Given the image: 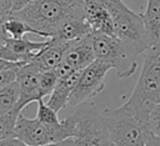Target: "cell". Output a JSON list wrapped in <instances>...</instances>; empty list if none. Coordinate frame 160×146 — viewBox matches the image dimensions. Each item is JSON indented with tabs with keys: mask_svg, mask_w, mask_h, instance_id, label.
<instances>
[{
	"mask_svg": "<svg viewBox=\"0 0 160 146\" xmlns=\"http://www.w3.org/2000/svg\"><path fill=\"white\" fill-rule=\"evenodd\" d=\"M142 55V69L128 101L154 106L160 104V46L149 47Z\"/></svg>",
	"mask_w": 160,
	"mask_h": 146,
	"instance_id": "cell-7",
	"label": "cell"
},
{
	"mask_svg": "<svg viewBox=\"0 0 160 146\" xmlns=\"http://www.w3.org/2000/svg\"><path fill=\"white\" fill-rule=\"evenodd\" d=\"M12 14L34 27L40 36L50 39L69 20L85 17V9L84 0H34Z\"/></svg>",
	"mask_w": 160,
	"mask_h": 146,
	"instance_id": "cell-2",
	"label": "cell"
},
{
	"mask_svg": "<svg viewBox=\"0 0 160 146\" xmlns=\"http://www.w3.org/2000/svg\"><path fill=\"white\" fill-rule=\"evenodd\" d=\"M32 1L34 0H12V12L21 10L22 7H25L26 5H29Z\"/></svg>",
	"mask_w": 160,
	"mask_h": 146,
	"instance_id": "cell-24",
	"label": "cell"
},
{
	"mask_svg": "<svg viewBox=\"0 0 160 146\" xmlns=\"http://www.w3.org/2000/svg\"><path fill=\"white\" fill-rule=\"evenodd\" d=\"M42 146H78L74 137H70V139H66V140H62V141H59V142H54V144H48V145H42Z\"/></svg>",
	"mask_w": 160,
	"mask_h": 146,
	"instance_id": "cell-25",
	"label": "cell"
},
{
	"mask_svg": "<svg viewBox=\"0 0 160 146\" xmlns=\"http://www.w3.org/2000/svg\"><path fill=\"white\" fill-rule=\"evenodd\" d=\"M42 71L36 66L35 62H28L25 64L18 75V82L20 85V99L15 106L19 111H22V109L29 105L32 101H39L40 99H44L40 92V80H41Z\"/></svg>",
	"mask_w": 160,
	"mask_h": 146,
	"instance_id": "cell-11",
	"label": "cell"
},
{
	"mask_svg": "<svg viewBox=\"0 0 160 146\" xmlns=\"http://www.w3.org/2000/svg\"><path fill=\"white\" fill-rule=\"evenodd\" d=\"M110 69H114L112 64L96 59L89 66L81 70L80 77L72 90L69 106L75 107L82 102L90 101V99L101 92L105 86L104 77Z\"/></svg>",
	"mask_w": 160,
	"mask_h": 146,
	"instance_id": "cell-8",
	"label": "cell"
},
{
	"mask_svg": "<svg viewBox=\"0 0 160 146\" xmlns=\"http://www.w3.org/2000/svg\"><path fill=\"white\" fill-rule=\"evenodd\" d=\"M25 64L28 62H18L0 59V86L16 81L19 71Z\"/></svg>",
	"mask_w": 160,
	"mask_h": 146,
	"instance_id": "cell-19",
	"label": "cell"
},
{
	"mask_svg": "<svg viewBox=\"0 0 160 146\" xmlns=\"http://www.w3.org/2000/svg\"><path fill=\"white\" fill-rule=\"evenodd\" d=\"M72 42L74 41H65L58 37H50L48 46L35 56L32 62H35L42 72L54 70L62 61L66 50Z\"/></svg>",
	"mask_w": 160,
	"mask_h": 146,
	"instance_id": "cell-13",
	"label": "cell"
},
{
	"mask_svg": "<svg viewBox=\"0 0 160 146\" xmlns=\"http://www.w3.org/2000/svg\"><path fill=\"white\" fill-rule=\"evenodd\" d=\"M75 135V124L70 116H66L58 125H50L40 121L38 117L28 119L24 115L19 116L15 136L24 141L28 146H42L59 142Z\"/></svg>",
	"mask_w": 160,
	"mask_h": 146,
	"instance_id": "cell-5",
	"label": "cell"
},
{
	"mask_svg": "<svg viewBox=\"0 0 160 146\" xmlns=\"http://www.w3.org/2000/svg\"><path fill=\"white\" fill-rule=\"evenodd\" d=\"M90 39L95 57L112 64L119 79H128L134 75L138 69L136 57L141 55L135 47L114 35L102 32H91Z\"/></svg>",
	"mask_w": 160,
	"mask_h": 146,
	"instance_id": "cell-4",
	"label": "cell"
},
{
	"mask_svg": "<svg viewBox=\"0 0 160 146\" xmlns=\"http://www.w3.org/2000/svg\"><path fill=\"white\" fill-rule=\"evenodd\" d=\"M20 99V85L18 81L0 86V115L12 110Z\"/></svg>",
	"mask_w": 160,
	"mask_h": 146,
	"instance_id": "cell-18",
	"label": "cell"
},
{
	"mask_svg": "<svg viewBox=\"0 0 160 146\" xmlns=\"http://www.w3.org/2000/svg\"><path fill=\"white\" fill-rule=\"evenodd\" d=\"M84 9L85 19L92 32L114 35L112 17L104 0H84Z\"/></svg>",
	"mask_w": 160,
	"mask_h": 146,
	"instance_id": "cell-12",
	"label": "cell"
},
{
	"mask_svg": "<svg viewBox=\"0 0 160 146\" xmlns=\"http://www.w3.org/2000/svg\"><path fill=\"white\" fill-rule=\"evenodd\" d=\"M59 81V77L56 76L55 71L54 70H50V71H44L41 74V80H40V92L44 96L46 95H50L51 91L54 90V87L56 86Z\"/></svg>",
	"mask_w": 160,
	"mask_h": 146,
	"instance_id": "cell-21",
	"label": "cell"
},
{
	"mask_svg": "<svg viewBox=\"0 0 160 146\" xmlns=\"http://www.w3.org/2000/svg\"><path fill=\"white\" fill-rule=\"evenodd\" d=\"M146 146H160V136L154 134V136L150 139V141H149V144Z\"/></svg>",
	"mask_w": 160,
	"mask_h": 146,
	"instance_id": "cell-26",
	"label": "cell"
},
{
	"mask_svg": "<svg viewBox=\"0 0 160 146\" xmlns=\"http://www.w3.org/2000/svg\"><path fill=\"white\" fill-rule=\"evenodd\" d=\"M80 74H81V71H76L66 77L59 79L56 86L49 95V100L46 101V104L51 109H54L55 111L59 112L60 110L69 106V101H70L72 90L80 77Z\"/></svg>",
	"mask_w": 160,
	"mask_h": 146,
	"instance_id": "cell-14",
	"label": "cell"
},
{
	"mask_svg": "<svg viewBox=\"0 0 160 146\" xmlns=\"http://www.w3.org/2000/svg\"><path fill=\"white\" fill-rule=\"evenodd\" d=\"M110 10L114 22V35L124 42L144 54L149 47V40L142 15L130 10L121 0H104Z\"/></svg>",
	"mask_w": 160,
	"mask_h": 146,
	"instance_id": "cell-6",
	"label": "cell"
},
{
	"mask_svg": "<svg viewBox=\"0 0 160 146\" xmlns=\"http://www.w3.org/2000/svg\"><path fill=\"white\" fill-rule=\"evenodd\" d=\"M152 106L132 104L126 100L116 109H105L111 139L116 146H146L154 132L150 126Z\"/></svg>",
	"mask_w": 160,
	"mask_h": 146,
	"instance_id": "cell-1",
	"label": "cell"
},
{
	"mask_svg": "<svg viewBox=\"0 0 160 146\" xmlns=\"http://www.w3.org/2000/svg\"><path fill=\"white\" fill-rule=\"evenodd\" d=\"M74 109L69 116L75 124L74 140L78 146H116L104 112L92 102L86 101Z\"/></svg>",
	"mask_w": 160,
	"mask_h": 146,
	"instance_id": "cell-3",
	"label": "cell"
},
{
	"mask_svg": "<svg viewBox=\"0 0 160 146\" xmlns=\"http://www.w3.org/2000/svg\"><path fill=\"white\" fill-rule=\"evenodd\" d=\"M0 146H28L24 141H21L19 137L12 136L8 139H0Z\"/></svg>",
	"mask_w": 160,
	"mask_h": 146,
	"instance_id": "cell-23",
	"label": "cell"
},
{
	"mask_svg": "<svg viewBox=\"0 0 160 146\" xmlns=\"http://www.w3.org/2000/svg\"><path fill=\"white\" fill-rule=\"evenodd\" d=\"M36 117L45 122V124H50V125H58L61 122V120L58 117V111H55L54 109H51L46 102H44L42 99H40L38 101V114Z\"/></svg>",
	"mask_w": 160,
	"mask_h": 146,
	"instance_id": "cell-20",
	"label": "cell"
},
{
	"mask_svg": "<svg viewBox=\"0 0 160 146\" xmlns=\"http://www.w3.org/2000/svg\"><path fill=\"white\" fill-rule=\"evenodd\" d=\"M91 32H92L91 27L88 24L86 19L81 17V19H72L65 22L54 37H58L65 41H75L88 36Z\"/></svg>",
	"mask_w": 160,
	"mask_h": 146,
	"instance_id": "cell-17",
	"label": "cell"
},
{
	"mask_svg": "<svg viewBox=\"0 0 160 146\" xmlns=\"http://www.w3.org/2000/svg\"><path fill=\"white\" fill-rule=\"evenodd\" d=\"M150 126L152 132L160 136V104L154 105L150 110Z\"/></svg>",
	"mask_w": 160,
	"mask_h": 146,
	"instance_id": "cell-22",
	"label": "cell"
},
{
	"mask_svg": "<svg viewBox=\"0 0 160 146\" xmlns=\"http://www.w3.org/2000/svg\"><path fill=\"white\" fill-rule=\"evenodd\" d=\"M26 34L39 35V32L34 27H31L28 22H25L22 19L18 17L14 14L1 20V36L10 39H22Z\"/></svg>",
	"mask_w": 160,
	"mask_h": 146,
	"instance_id": "cell-16",
	"label": "cell"
},
{
	"mask_svg": "<svg viewBox=\"0 0 160 146\" xmlns=\"http://www.w3.org/2000/svg\"><path fill=\"white\" fill-rule=\"evenodd\" d=\"M95 54L91 45L90 34L82 39L75 40L66 50L62 61L54 69L59 79L66 77L76 71L84 70L92 61H95Z\"/></svg>",
	"mask_w": 160,
	"mask_h": 146,
	"instance_id": "cell-9",
	"label": "cell"
},
{
	"mask_svg": "<svg viewBox=\"0 0 160 146\" xmlns=\"http://www.w3.org/2000/svg\"><path fill=\"white\" fill-rule=\"evenodd\" d=\"M49 40L31 41L25 37L10 39L1 36L0 40V59L18 62H31L35 56L48 46Z\"/></svg>",
	"mask_w": 160,
	"mask_h": 146,
	"instance_id": "cell-10",
	"label": "cell"
},
{
	"mask_svg": "<svg viewBox=\"0 0 160 146\" xmlns=\"http://www.w3.org/2000/svg\"><path fill=\"white\" fill-rule=\"evenodd\" d=\"M141 15L150 47L160 46V0H148Z\"/></svg>",
	"mask_w": 160,
	"mask_h": 146,
	"instance_id": "cell-15",
	"label": "cell"
}]
</instances>
